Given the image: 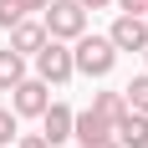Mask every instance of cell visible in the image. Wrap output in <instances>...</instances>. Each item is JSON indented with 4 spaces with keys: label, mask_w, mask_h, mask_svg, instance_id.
Masks as SVG:
<instances>
[{
    "label": "cell",
    "mask_w": 148,
    "mask_h": 148,
    "mask_svg": "<svg viewBox=\"0 0 148 148\" xmlns=\"http://www.w3.org/2000/svg\"><path fill=\"white\" fill-rule=\"evenodd\" d=\"M72 66L82 77H107L112 66H118V46L107 41V36H77V51H72Z\"/></svg>",
    "instance_id": "obj_1"
},
{
    "label": "cell",
    "mask_w": 148,
    "mask_h": 148,
    "mask_svg": "<svg viewBox=\"0 0 148 148\" xmlns=\"http://www.w3.org/2000/svg\"><path fill=\"white\" fill-rule=\"evenodd\" d=\"M41 26H46V36H51V41H77V36L87 31V10H82L77 0H51Z\"/></svg>",
    "instance_id": "obj_2"
},
{
    "label": "cell",
    "mask_w": 148,
    "mask_h": 148,
    "mask_svg": "<svg viewBox=\"0 0 148 148\" xmlns=\"http://www.w3.org/2000/svg\"><path fill=\"white\" fill-rule=\"evenodd\" d=\"M72 51H66V46L61 41H46L41 51H36V77H41L46 87H61V82H72Z\"/></svg>",
    "instance_id": "obj_3"
},
{
    "label": "cell",
    "mask_w": 148,
    "mask_h": 148,
    "mask_svg": "<svg viewBox=\"0 0 148 148\" xmlns=\"http://www.w3.org/2000/svg\"><path fill=\"white\" fill-rule=\"evenodd\" d=\"M46 82L41 77H21V82H15L10 87V107H15V118H41L46 107H51V97H46Z\"/></svg>",
    "instance_id": "obj_4"
},
{
    "label": "cell",
    "mask_w": 148,
    "mask_h": 148,
    "mask_svg": "<svg viewBox=\"0 0 148 148\" xmlns=\"http://www.w3.org/2000/svg\"><path fill=\"white\" fill-rule=\"evenodd\" d=\"M107 41L118 51H148V21L143 15H118L112 31H107Z\"/></svg>",
    "instance_id": "obj_5"
},
{
    "label": "cell",
    "mask_w": 148,
    "mask_h": 148,
    "mask_svg": "<svg viewBox=\"0 0 148 148\" xmlns=\"http://www.w3.org/2000/svg\"><path fill=\"white\" fill-rule=\"evenodd\" d=\"M72 123H77V112H72V107H66V102H51V107H46V112H41V128H46V143H51V148H56V143H66V138H72Z\"/></svg>",
    "instance_id": "obj_6"
},
{
    "label": "cell",
    "mask_w": 148,
    "mask_h": 148,
    "mask_svg": "<svg viewBox=\"0 0 148 148\" xmlns=\"http://www.w3.org/2000/svg\"><path fill=\"white\" fill-rule=\"evenodd\" d=\"M112 138H118L123 148H148V112H123L118 123H112Z\"/></svg>",
    "instance_id": "obj_7"
},
{
    "label": "cell",
    "mask_w": 148,
    "mask_h": 148,
    "mask_svg": "<svg viewBox=\"0 0 148 148\" xmlns=\"http://www.w3.org/2000/svg\"><path fill=\"white\" fill-rule=\"evenodd\" d=\"M46 41H51V36H46L41 21H15L10 26V51H21V56H36Z\"/></svg>",
    "instance_id": "obj_8"
},
{
    "label": "cell",
    "mask_w": 148,
    "mask_h": 148,
    "mask_svg": "<svg viewBox=\"0 0 148 148\" xmlns=\"http://www.w3.org/2000/svg\"><path fill=\"white\" fill-rule=\"evenodd\" d=\"M72 138H82V148L87 143H102V138H112V123L107 118H97V112H77V123H72Z\"/></svg>",
    "instance_id": "obj_9"
},
{
    "label": "cell",
    "mask_w": 148,
    "mask_h": 148,
    "mask_svg": "<svg viewBox=\"0 0 148 148\" xmlns=\"http://www.w3.org/2000/svg\"><path fill=\"white\" fill-rule=\"evenodd\" d=\"M21 77H26V56L21 51H0V92H10Z\"/></svg>",
    "instance_id": "obj_10"
},
{
    "label": "cell",
    "mask_w": 148,
    "mask_h": 148,
    "mask_svg": "<svg viewBox=\"0 0 148 148\" xmlns=\"http://www.w3.org/2000/svg\"><path fill=\"white\" fill-rule=\"evenodd\" d=\"M92 112L107 118V123H118L123 112H128V102H123V92H97V97H92Z\"/></svg>",
    "instance_id": "obj_11"
},
{
    "label": "cell",
    "mask_w": 148,
    "mask_h": 148,
    "mask_svg": "<svg viewBox=\"0 0 148 148\" xmlns=\"http://www.w3.org/2000/svg\"><path fill=\"white\" fill-rule=\"evenodd\" d=\"M123 102L133 107V112H148V77H133V82L123 87Z\"/></svg>",
    "instance_id": "obj_12"
},
{
    "label": "cell",
    "mask_w": 148,
    "mask_h": 148,
    "mask_svg": "<svg viewBox=\"0 0 148 148\" xmlns=\"http://www.w3.org/2000/svg\"><path fill=\"white\" fill-rule=\"evenodd\" d=\"M15 21H26V10H21L15 0H0V31H10Z\"/></svg>",
    "instance_id": "obj_13"
},
{
    "label": "cell",
    "mask_w": 148,
    "mask_h": 148,
    "mask_svg": "<svg viewBox=\"0 0 148 148\" xmlns=\"http://www.w3.org/2000/svg\"><path fill=\"white\" fill-rule=\"evenodd\" d=\"M10 138H15V112H10V107H0V148L10 143Z\"/></svg>",
    "instance_id": "obj_14"
},
{
    "label": "cell",
    "mask_w": 148,
    "mask_h": 148,
    "mask_svg": "<svg viewBox=\"0 0 148 148\" xmlns=\"http://www.w3.org/2000/svg\"><path fill=\"white\" fill-rule=\"evenodd\" d=\"M123 15H148V0H118Z\"/></svg>",
    "instance_id": "obj_15"
},
{
    "label": "cell",
    "mask_w": 148,
    "mask_h": 148,
    "mask_svg": "<svg viewBox=\"0 0 148 148\" xmlns=\"http://www.w3.org/2000/svg\"><path fill=\"white\" fill-rule=\"evenodd\" d=\"M21 148H51V143H46L41 133H26V138H21Z\"/></svg>",
    "instance_id": "obj_16"
},
{
    "label": "cell",
    "mask_w": 148,
    "mask_h": 148,
    "mask_svg": "<svg viewBox=\"0 0 148 148\" xmlns=\"http://www.w3.org/2000/svg\"><path fill=\"white\" fill-rule=\"evenodd\" d=\"M15 5H21V10H46L51 0H15Z\"/></svg>",
    "instance_id": "obj_17"
},
{
    "label": "cell",
    "mask_w": 148,
    "mask_h": 148,
    "mask_svg": "<svg viewBox=\"0 0 148 148\" xmlns=\"http://www.w3.org/2000/svg\"><path fill=\"white\" fill-rule=\"evenodd\" d=\"M82 10H102V5H112V0H77Z\"/></svg>",
    "instance_id": "obj_18"
},
{
    "label": "cell",
    "mask_w": 148,
    "mask_h": 148,
    "mask_svg": "<svg viewBox=\"0 0 148 148\" xmlns=\"http://www.w3.org/2000/svg\"><path fill=\"white\" fill-rule=\"evenodd\" d=\"M87 148H123L118 138H102V143H87Z\"/></svg>",
    "instance_id": "obj_19"
},
{
    "label": "cell",
    "mask_w": 148,
    "mask_h": 148,
    "mask_svg": "<svg viewBox=\"0 0 148 148\" xmlns=\"http://www.w3.org/2000/svg\"><path fill=\"white\" fill-rule=\"evenodd\" d=\"M143 21H148V15H143Z\"/></svg>",
    "instance_id": "obj_20"
},
{
    "label": "cell",
    "mask_w": 148,
    "mask_h": 148,
    "mask_svg": "<svg viewBox=\"0 0 148 148\" xmlns=\"http://www.w3.org/2000/svg\"><path fill=\"white\" fill-rule=\"evenodd\" d=\"M143 56H148V51H143Z\"/></svg>",
    "instance_id": "obj_21"
}]
</instances>
